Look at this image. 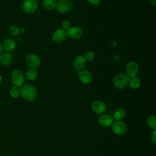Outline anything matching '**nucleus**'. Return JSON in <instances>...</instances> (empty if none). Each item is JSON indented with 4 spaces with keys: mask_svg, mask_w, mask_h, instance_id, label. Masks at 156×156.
<instances>
[{
    "mask_svg": "<svg viewBox=\"0 0 156 156\" xmlns=\"http://www.w3.org/2000/svg\"><path fill=\"white\" fill-rule=\"evenodd\" d=\"M111 126L113 132L116 135H124L127 131V125L121 121H116L113 122Z\"/></svg>",
    "mask_w": 156,
    "mask_h": 156,
    "instance_id": "8",
    "label": "nucleus"
},
{
    "mask_svg": "<svg viewBox=\"0 0 156 156\" xmlns=\"http://www.w3.org/2000/svg\"><path fill=\"white\" fill-rule=\"evenodd\" d=\"M147 124L151 129L156 128V117L154 115H149L147 118Z\"/></svg>",
    "mask_w": 156,
    "mask_h": 156,
    "instance_id": "21",
    "label": "nucleus"
},
{
    "mask_svg": "<svg viewBox=\"0 0 156 156\" xmlns=\"http://www.w3.org/2000/svg\"><path fill=\"white\" fill-rule=\"evenodd\" d=\"M141 84V80L140 79V78H138L136 76L130 77L129 79V85L132 89H134V90L138 89L140 87Z\"/></svg>",
    "mask_w": 156,
    "mask_h": 156,
    "instance_id": "18",
    "label": "nucleus"
},
{
    "mask_svg": "<svg viewBox=\"0 0 156 156\" xmlns=\"http://www.w3.org/2000/svg\"><path fill=\"white\" fill-rule=\"evenodd\" d=\"M87 1L90 4L93 5H98L101 2L102 0H87Z\"/></svg>",
    "mask_w": 156,
    "mask_h": 156,
    "instance_id": "26",
    "label": "nucleus"
},
{
    "mask_svg": "<svg viewBox=\"0 0 156 156\" xmlns=\"http://www.w3.org/2000/svg\"><path fill=\"white\" fill-rule=\"evenodd\" d=\"M95 57V54L92 51H88L84 54V58L86 62H92Z\"/></svg>",
    "mask_w": 156,
    "mask_h": 156,
    "instance_id": "23",
    "label": "nucleus"
},
{
    "mask_svg": "<svg viewBox=\"0 0 156 156\" xmlns=\"http://www.w3.org/2000/svg\"><path fill=\"white\" fill-rule=\"evenodd\" d=\"M139 71V66L136 62L130 61L127 63L125 68L126 74L130 78L136 76Z\"/></svg>",
    "mask_w": 156,
    "mask_h": 156,
    "instance_id": "5",
    "label": "nucleus"
},
{
    "mask_svg": "<svg viewBox=\"0 0 156 156\" xmlns=\"http://www.w3.org/2000/svg\"><path fill=\"white\" fill-rule=\"evenodd\" d=\"M10 32L12 35H17L20 33V29L16 26H12L10 27Z\"/></svg>",
    "mask_w": 156,
    "mask_h": 156,
    "instance_id": "25",
    "label": "nucleus"
},
{
    "mask_svg": "<svg viewBox=\"0 0 156 156\" xmlns=\"http://www.w3.org/2000/svg\"><path fill=\"white\" fill-rule=\"evenodd\" d=\"M66 32L67 37L73 40H77L80 38L83 34V30L82 28L76 26L71 27Z\"/></svg>",
    "mask_w": 156,
    "mask_h": 156,
    "instance_id": "10",
    "label": "nucleus"
},
{
    "mask_svg": "<svg viewBox=\"0 0 156 156\" xmlns=\"http://www.w3.org/2000/svg\"><path fill=\"white\" fill-rule=\"evenodd\" d=\"M91 109L95 113L102 115L106 110V105L102 101H95L91 104Z\"/></svg>",
    "mask_w": 156,
    "mask_h": 156,
    "instance_id": "13",
    "label": "nucleus"
},
{
    "mask_svg": "<svg viewBox=\"0 0 156 156\" xmlns=\"http://www.w3.org/2000/svg\"><path fill=\"white\" fill-rule=\"evenodd\" d=\"M26 77L28 80L33 81L36 80L38 77V72L37 69L33 68H29L26 73Z\"/></svg>",
    "mask_w": 156,
    "mask_h": 156,
    "instance_id": "17",
    "label": "nucleus"
},
{
    "mask_svg": "<svg viewBox=\"0 0 156 156\" xmlns=\"http://www.w3.org/2000/svg\"><path fill=\"white\" fill-rule=\"evenodd\" d=\"M35 1H40V0H35Z\"/></svg>",
    "mask_w": 156,
    "mask_h": 156,
    "instance_id": "32",
    "label": "nucleus"
},
{
    "mask_svg": "<svg viewBox=\"0 0 156 156\" xmlns=\"http://www.w3.org/2000/svg\"><path fill=\"white\" fill-rule=\"evenodd\" d=\"M12 55L10 52H3L0 54V63L4 66L9 65L12 63Z\"/></svg>",
    "mask_w": 156,
    "mask_h": 156,
    "instance_id": "15",
    "label": "nucleus"
},
{
    "mask_svg": "<svg viewBox=\"0 0 156 156\" xmlns=\"http://www.w3.org/2000/svg\"><path fill=\"white\" fill-rule=\"evenodd\" d=\"M57 2L56 0H43L42 4L45 9L51 10L55 9Z\"/></svg>",
    "mask_w": 156,
    "mask_h": 156,
    "instance_id": "19",
    "label": "nucleus"
},
{
    "mask_svg": "<svg viewBox=\"0 0 156 156\" xmlns=\"http://www.w3.org/2000/svg\"><path fill=\"white\" fill-rule=\"evenodd\" d=\"M2 49H3L2 44L0 43V53H1V52H2Z\"/></svg>",
    "mask_w": 156,
    "mask_h": 156,
    "instance_id": "30",
    "label": "nucleus"
},
{
    "mask_svg": "<svg viewBox=\"0 0 156 156\" xmlns=\"http://www.w3.org/2000/svg\"><path fill=\"white\" fill-rule=\"evenodd\" d=\"M1 76H0V82H1Z\"/></svg>",
    "mask_w": 156,
    "mask_h": 156,
    "instance_id": "31",
    "label": "nucleus"
},
{
    "mask_svg": "<svg viewBox=\"0 0 156 156\" xmlns=\"http://www.w3.org/2000/svg\"><path fill=\"white\" fill-rule=\"evenodd\" d=\"M72 0H59L57 2L55 9L60 13H65L69 12L73 7Z\"/></svg>",
    "mask_w": 156,
    "mask_h": 156,
    "instance_id": "3",
    "label": "nucleus"
},
{
    "mask_svg": "<svg viewBox=\"0 0 156 156\" xmlns=\"http://www.w3.org/2000/svg\"><path fill=\"white\" fill-rule=\"evenodd\" d=\"M38 7V4L35 0H25L22 5L23 11L27 14H32L35 12Z\"/></svg>",
    "mask_w": 156,
    "mask_h": 156,
    "instance_id": "4",
    "label": "nucleus"
},
{
    "mask_svg": "<svg viewBox=\"0 0 156 156\" xmlns=\"http://www.w3.org/2000/svg\"><path fill=\"white\" fill-rule=\"evenodd\" d=\"M151 140L154 144H156V131L154 130L151 135Z\"/></svg>",
    "mask_w": 156,
    "mask_h": 156,
    "instance_id": "27",
    "label": "nucleus"
},
{
    "mask_svg": "<svg viewBox=\"0 0 156 156\" xmlns=\"http://www.w3.org/2000/svg\"><path fill=\"white\" fill-rule=\"evenodd\" d=\"M20 94L23 98L28 101L34 100L37 96L36 88L30 83L23 84L20 88Z\"/></svg>",
    "mask_w": 156,
    "mask_h": 156,
    "instance_id": "1",
    "label": "nucleus"
},
{
    "mask_svg": "<svg viewBox=\"0 0 156 156\" xmlns=\"http://www.w3.org/2000/svg\"><path fill=\"white\" fill-rule=\"evenodd\" d=\"M26 63L30 68L37 69L40 66L41 59L35 54H29L26 57Z\"/></svg>",
    "mask_w": 156,
    "mask_h": 156,
    "instance_id": "9",
    "label": "nucleus"
},
{
    "mask_svg": "<svg viewBox=\"0 0 156 156\" xmlns=\"http://www.w3.org/2000/svg\"><path fill=\"white\" fill-rule=\"evenodd\" d=\"M99 124L104 127H108L113 123V118L108 114H102L98 119Z\"/></svg>",
    "mask_w": 156,
    "mask_h": 156,
    "instance_id": "14",
    "label": "nucleus"
},
{
    "mask_svg": "<svg viewBox=\"0 0 156 156\" xmlns=\"http://www.w3.org/2000/svg\"><path fill=\"white\" fill-rule=\"evenodd\" d=\"M10 94L13 98H16L20 95V89L18 87H13L10 90Z\"/></svg>",
    "mask_w": 156,
    "mask_h": 156,
    "instance_id": "22",
    "label": "nucleus"
},
{
    "mask_svg": "<svg viewBox=\"0 0 156 156\" xmlns=\"http://www.w3.org/2000/svg\"><path fill=\"white\" fill-rule=\"evenodd\" d=\"M126 116V110L123 108H118L115 110L113 117L116 121H120L124 118Z\"/></svg>",
    "mask_w": 156,
    "mask_h": 156,
    "instance_id": "20",
    "label": "nucleus"
},
{
    "mask_svg": "<svg viewBox=\"0 0 156 156\" xmlns=\"http://www.w3.org/2000/svg\"><path fill=\"white\" fill-rule=\"evenodd\" d=\"M130 77L126 73H118L113 78L114 87L117 89H124L129 85Z\"/></svg>",
    "mask_w": 156,
    "mask_h": 156,
    "instance_id": "2",
    "label": "nucleus"
},
{
    "mask_svg": "<svg viewBox=\"0 0 156 156\" xmlns=\"http://www.w3.org/2000/svg\"><path fill=\"white\" fill-rule=\"evenodd\" d=\"M149 1L151 3V4H152L153 5H156V0H149Z\"/></svg>",
    "mask_w": 156,
    "mask_h": 156,
    "instance_id": "28",
    "label": "nucleus"
},
{
    "mask_svg": "<svg viewBox=\"0 0 156 156\" xmlns=\"http://www.w3.org/2000/svg\"><path fill=\"white\" fill-rule=\"evenodd\" d=\"M61 26H62V27L63 30H65V31L66 30H68L71 27V23L68 21V20H63L62 22V24H61Z\"/></svg>",
    "mask_w": 156,
    "mask_h": 156,
    "instance_id": "24",
    "label": "nucleus"
},
{
    "mask_svg": "<svg viewBox=\"0 0 156 156\" xmlns=\"http://www.w3.org/2000/svg\"><path fill=\"white\" fill-rule=\"evenodd\" d=\"M67 37L66 32L63 29H58L52 35V40L54 43H60L63 42Z\"/></svg>",
    "mask_w": 156,
    "mask_h": 156,
    "instance_id": "11",
    "label": "nucleus"
},
{
    "mask_svg": "<svg viewBox=\"0 0 156 156\" xmlns=\"http://www.w3.org/2000/svg\"><path fill=\"white\" fill-rule=\"evenodd\" d=\"M3 48L5 52H12L16 48V42L12 38H7L4 40L3 44Z\"/></svg>",
    "mask_w": 156,
    "mask_h": 156,
    "instance_id": "16",
    "label": "nucleus"
},
{
    "mask_svg": "<svg viewBox=\"0 0 156 156\" xmlns=\"http://www.w3.org/2000/svg\"><path fill=\"white\" fill-rule=\"evenodd\" d=\"M77 76L79 80L85 85L90 84L93 80V77L90 71L87 69H83L80 71H78Z\"/></svg>",
    "mask_w": 156,
    "mask_h": 156,
    "instance_id": "7",
    "label": "nucleus"
},
{
    "mask_svg": "<svg viewBox=\"0 0 156 156\" xmlns=\"http://www.w3.org/2000/svg\"><path fill=\"white\" fill-rule=\"evenodd\" d=\"M86 62H87L85 60L83 56L77 55L74 58L73 62V65L76 70L80 71L84 69L86 66Z\"/></svg>",
    "mask_w": 156,
    "mask_h": 156,
    "instance_id": "12",
    "label": "nucleus"
},
{
    "mask_svg": "<svg viewBox=\"0 0 156 156\" xmlns=\"http://www.w3.org/2000/svg\"><path fill=\"white\" fill-rule=\"evenodd\" d=\"M11 79L12 83L15 87H21L24 83V77L21 71L15 69L12 71L11 74Z\"/></svg>",
    "mask_w": 156,
    "mask_h": 156,
    "instance_id": "6",
    "label": "nucleus"
},
{
    "mask_svg": "<svg viewBox=\"0 0 156 156\" xmlns=\"http://www.w3.org/2000/svg\"><path fill=\"white\" fill-rule=\"evenodd\" d=\"M24 31H25V30H24V28L22 27V28L20 29V33H21V34H22V33H24Z\"/></svg>",
    "mask_w": 156,
    "mask_h": 156,
    "instance_id": "29",
    "label": "nucleus"
}]
</instances>
